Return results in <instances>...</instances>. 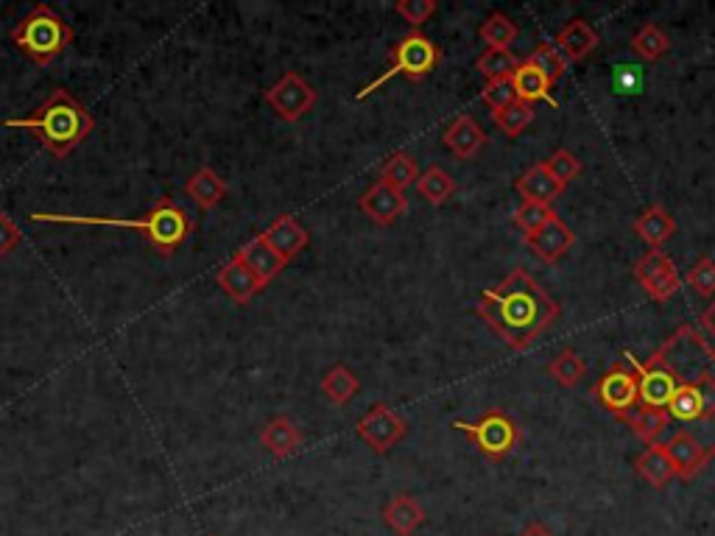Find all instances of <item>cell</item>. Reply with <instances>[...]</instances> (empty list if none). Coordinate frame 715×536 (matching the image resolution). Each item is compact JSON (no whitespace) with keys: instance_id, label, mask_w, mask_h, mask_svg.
<instances>
[{"instance_id":"6da1fadb","label":"cell","mask_w":715,"mask_h":536,"mask_svg":"<svg viewBox=\"0 0 715 536\" xmlns=\"http://www.w3.org/2000/svg\"><path fill=\"white\" fill-rule=\"evenodd\" d=\"M478 316L498 332L511 350H529L531 343L560 319V305L526 269H514L509 277L487 288L478 299Z\"/></svg>"},{"instance_id":"7a4b0ae2","label":"cell","mask_w":715,"mask_h":536,"mask_svg":"<svg viewBox=\"0 0 715 536\" xmlns=\"http://www.w3.org/2000/svg\"><path fill=\"white\" fill-rule=\"evenodd\" d=\"M660 361L671 367L676 378V394L668 403V419L676 423H715V352L693 325H682L668 336Z\"/></svg>"},{"instance_id":"3957f363","label":"cell","mask_w":715,"mask_h":536,"mask_svg":"<svg viewBox=\"0 0 715 536\" xmlns=\"http://www.w3.org/2000/svg\"><path fill=\"white\" fill-rule=\"evenodd\" d=\"M3 127L34 132L56 160H65L73 149L87 143V138L96 129V118L85 103L76 101L71 92L59 87L34 112H29L25 118H7Z\"/></svg>"},{"instance_id":"277c9868","label":"cell","mask_w":715,"mask_h":536,"mask_svg":"<svg viewBox=\"0 0 715 536\" xmlns=\"http://www.w3.org/2000/svg\"><path fill=\"white\" fill-rule=\"evenodd\" d=\"M34 223H67V227H112L132 229L149 238L151 247L163 254H174L187 236L193 223L187 212L174 199H160L145 216L140 218H112V216H71V212H31Z\"/></svg>"},{"instance_id":"5b68a950","label":"cell","mask_w":715,"mask_h":536,"mask_svg":"<svg viewBox=\"0 0 715 536\" xmlns=\"http://www.w3.org/2000/svg\"><path fill=\"white\" fill-rule=\"evenodd\" d=\"M9 40H12L20 54L29 56L34 65L45 67L65 54L67 45L73 43V29L48 7V3H40V7L31 9V12L14 25Z\"/></svg>"},{"instance_id":"8992f818","label":"cell","mask_w":715,"mask_h":536,"mask_svg":"<svg viewBox=\"0 0 715 536\" xmlns=\"http://www.w3.org/2000/svg\"><path fill=\"white\" fill-rule=\"evenodd\" d=\"M440 59H442V51L433 45V40H427L425 34H420V31H411V34H405L403 40L394 45L389 67L380 73L378 79L369 81V85L358 92V101H364V98H369L372 92H378L380 87L389 85L394 76H405V79H414V81L425 79L427 73L436 70Z\"/></svg>"},{"instance_id":"52a82bcc","label":"cell","mask_w":715,"mask_h":536,"mask_svg":"<svg viewBox=\"0 0 715 536\" xmlns=\"http://www.w3.org/2000/svg\"><path fill=\"white\" fill-rule=\"evenodd\" d=\"M453 428L467 434L469 439L475 441V447L489 458V461H503L514 447H518L520 430L514 425L511 416H506L503 411H489L484 414L478 423H464V419H456Z\"/></svg>"},{"instance_id":"ba28073f","label":"cell","mask_w":715,"mask_h":536,"mask_svg":"<svg viewBox=\"0 0 715 536\" xmlns=\"http://www.w3.org/2000/svg\"><path fill=\"white\" fill-rule=\"evenodd\" d=\"M316 101H319L316 90L294 70L285 73L283 79L266 90V103H269L271 112L285 123L302 121V118L316 107Z\"/></svg>"},{"instance_id":"9c48e42d","label":"cell","mask_w":715,"mask_h":536,"mask_svg":"<svg viewBox=\"0 0 715 536\" xmlns=\"http://www.w3.org/2000/svg\"><path fill=\"white\" fill-rule=\"evenodd\" d=\"M358 439L369 447L372 452L383 456L391 447L400 445L405 436V419L383 403H375L367 414L361 416V423L355 428Z\"/></svg>"},{"instance_id":"30bf717a","label":"cell","mask_w":715,"mask_h":536,"mask_svg":"<svg viewBox=\"0 0 715 536\" xmlns=\"http://www.w3.org/2000/svg\"><path fill=\"white\" fill-rule=\"evenodd\" d=\"M595 400L602 408H607L609 414H615L620 419L624 414L635 411V405L640 403V383L638 374L629 372L624 363L609 369L598 383H595Z\"/></svg>"},{"instance_id":"8fae6325","label":"cell","mask_w":715,"mask_h":536,"mask_svg":"<svg viewBox=\"0 0 715 536\" xmlns=\"http://www.w3.org/2000/svg\"><path fill=\"white\" fill-rule=\"evenodd\" d=\"M635 277H638V283L643 285V291L654 302L671 299L682 285L676 265H673V260L668 258L662 249H649V252L638 260V265H635Z\"/></svg>"},{"instance_id":"7c38bea8","label":"cell","mask_w":715,"mask_h":536,"mask_svg":"<svg viewBox=\"0 0 715 536\" xmlns=\"http://www.w3.org/2000/svg\"><path fill=\"white\" fill-rule=\"evenodd\" d=\"M260 236H263V241L269 243L285 263H291L296 254H302L311 247V232H307L305 223L296 216L274 218V221L269 223V229H263Z\"/></svg>"},{"instance_id":"4fadbf2b","label":"cell","mask_w":715,"mask_h":536,"mask_svg":"<svg viewBox=\"0 0 715 536\" xmlns=\"http://www.w3.org/2000/svg\"><path fill=\"white\" fill-rule=\"evenodd\" d=\"M358 205H361V210L367 212L378 227H391V223L405 212L409 199H405L403 190H397V187L386 185V182L378 179L372 187H369L367 194L361 196Z\"/></svg>"},{"instance_id":"5bb4252c","label":"cell","mask_w":715,"mask_h":536,"mask_svg":"<svg viewBox=\"0 0 715 536\" xmlns=\"http://www.w3.org/2000/svg\"><path fill=\"white\" fill-rule=\"evenodd\" d=\"M216 283H218V288H221L224 294L235 302V305H249V302H252L254 296L263 291L260 280L254 277L252 269H249V265L243 263L238 254H235L227 265H221V269H218Z\"/></svg>"},{"instance_id":"9a60e30c","label":"cell","mask_w":715,"mask_h":536,"mask_svg":"<svg viewBox=\"0 0 715 536\" xmlns=\"http://www.w3.org/2000/svg\"><path fill=\"white\" fill-rule=\"evenodd\" d=\"M526 247L542 260V263H556L560 258H565L573 247V229L562 221L560 216H553L540 232L526 238Z\"/></svg>"},{"instance_id":"2e32d148","label":"cell","mask_w":715,"mask_h":536,"mask_svg":"<svg viewBox=\"0 0 715 536\" xmlns=\"http://www.w3.org/2000/svg\"><path fill=\"white\" fill-rule=\"evenodd\" d=\"M665 450L668 456H671V464L673 470H676V475L685 478V481H691V478L707 464L709 458L707 447L698 441V436L687 434V430H680V434L673 436V439L665 445Z\"/></svg>"},{"instance_id":"e0dca14e","label":"cell","mask_w":715,"mask_h":536,"mask_svg":"<svg viewBox=\"0 0 715 536\" xmlns=\"http://www.w3.org/2000/svg\"><path fill=\"white\" fill-rule=\"evenodd\" d=\"M442 143H445L447 151L456 154L458 160H473L475 154L484 149V143H487V134L475 123L473 114H458L456 121L442 132Z\"/></svg>"},{"instance_id":"ac0fdd59","label":"cell","mask_w":715,"mask_h":536,"mask_svg":"<svg viewBox=\"0 0 715 536\" xmlns=\"http://www.w3.org/2000/svg\"><path fill=\"white\" fill-rule=\"evenodd\" d=\"M235 254H238V258H241L243 263L252 269V274L260 280L263 291L269 288V285L274 283L280 274H283L285 265H289L283 258H280V254L274 252V249L269 247V243L263 241V236H258L254 241H249L247 247H241Z\"/></svg>"},{"instance_id":"d6986e66","label":"cell","mask_w":715,"mask_h":536,"mask_svg":"<svg viewBox=\"0 0 715 536\" xmlns=\"http://www.w3.org/2000/svg\"><path fill=\"white\" fill-rule=\"evenodd\" d=\"M260 445L274 458H291L302 450V434L289 416H274L263 430H260Z\"/></svg>"},{"instance_id":"ffe728a7","label":"cell","mask_w":715,"mask_h":536,"mask_svg":"<svg viewBox=\"0 0 715 536\" xmlns=\"http://www.w3.org/2000/svg\"><path fill=\"white\" fill-rule=\"evenodd\" d=\"M383 523L394 530L397 536H411L420 525H425V508L409 497V494H394L383 506Z\"/></svg>"},{"instance_id":"44dd1931","label":"cell","mask_w":715,"mask_h":536,"mask_svg":"<svg viewBox=\"0 0 715 536\" xmlns=\"http://www.w3.org/2000/svg\"><path fill=\"white\" fill-rule=\"evenodd\" d=\"M562 190H565V185H560V182L553 179V174L545 168V163L534 165V168H529L518 179V194L523 196L526 201H537V205H551V201L560 199Z\"/></svg>"},{"instance_id":"7402d4cb","label":"cell","mask_w":715,"mask_h":536,"mask_svg":"<svg viewBox=\"0 0 715 536\" xmlns=\"http://www.w3.org/2000/svg\"><path fill=\"white\" fill-rule=\"evenodd\" d=\"M185 194L196 201L198 210H213V207L221 205L224 196H227V182L218 176V171L198 168L196 174L187 179Z\"/></svg>"},{"instance_id":"603a6c76","label":"cell","mask_w":715,"mask_h":536,"mask_svg":"<svg viewBox=\"0 0 715 536\" xmlns=\"http://www.w3.org/2000/svg\"><path fill=\"white\" fill-rule=\"evenodd\" d=\"M511 85H514V92H518L520 101H545L551 103V107H560V101L551 96V81H548L529 59L520 62V67L514 70V76H511Z\"/></svg>"},{"instance_id":"cb8c5ba5","label":"cell","mask_w":715,"mask_h":536,"mask_svg":"<svg viewBox=\"0 0 715 536\" xmlns=\"http://www.w3.org/2000/svg\"><path fill=\"white\" fill-rule=\"evenodd\" d=\"M635 467H638L640 478H643L649 486L654 489H662L671 483V478L676 475V470H673L671 464V456H668L665 445H649L643 452L638 456V461H635Z\"/></svg>"},{"instance_id":"d4e9b609","label":"cell","mask_w":715,"mask_h":536,"mask_svg":"<svg viewBox=\"0 0 715 536\" xmlns=\"http://www.w3.org/2000/svg\"><path fill=\"white\" fill-rule=\"evenodd\" d=\"M635 232H638V238L646 247L660 249L662 243L676 232V221H673V216H668L660 205H654L635 221Z\"/></svg>"},{"instance_id":"484cf974","label":"cell","mask_w":715,"mask_h":536,"mask_svg":"<svg viewBox=\"0 0 715 536\" xmlns=\"http://www.w3.org/2000/svg\"><path fill=\"white\" fill-rule=\"evenodd\" d=\"M595 45H598V34H595L593 25L584 23V20H573V23H567L565 29H562L560 51L571 62H578L593 54Z\"/></svg>"},{"instance_id":"4316f807","label":"cell","mask_w":715,"mask_h":536,"mask_svg":"<svg viewBox=\"0 0 715 536\" xmlns=\"http://www.w3.org/2000/svg\"><path fill=\"white\" fill-rule=\"evenodd\" d=\"M626 425H629L635 434L640 436V439L646 441V445H657V439H660L662 434H665L668 428V414L660 408H646V405H640V408L629 411V414L620 416Z\"/></svg>"},{"instance_id":"83f0119b","label":"cell","mask_w":715,"mask_h":536,"mask_svg":"<svg viewBox=\"0 0 715 536\" xmlns=\"http://www.w3.org/2000/svg\"><path fill=\"white\" fill-rule=\"evenodd\" d=\"M416 190H420V196L427 201V205L440 207L456 194V182H453V176L447 174L445 168L431 165V168L422 171L420 179H416Z\"/></svg>"},{"instance_id":"f1b7e54d","label":"cell","mask_w":715,"mask_h":536,"mask_svg":"<svg viewBox=\"0 0 715 536\" xmlns=\"http://www.w3.org/2000/svg\"><path fill=\"white\" fill-rule=\"evenodd\" d=\"M358 389H361V380H358V374H355L353 369L344 367V363H336V367L325 374V380H322V392H325V397L331 400L333 405H347L349 400L358 394Z\"/></svg>"},{"instance_id":"f546056e","label":"cell","mask_w":715,"mask_h":536,"mask_svg":"<svg viewBox=\"0 0 715 536\" xmlns=\"http://www.w3.org/2000/svg\"><path fill=\"white\" fill-rule=\"evenodd\" d=\"M416 179H420L416 160L411 157V154H405V151H397V154H391V157L380 165V182L397 187V190H403V194L405 187L416 185Z\"/></svg>"},{"instance_id":"4dcf8cb0","label":"cell","mask_w":715,"mask_h":536,"mask_svg":"<svg viewBox=\"0 0 715 536\" xmlns=\"http://www.w3.org/2000/svg\"><path fill=\"white\" fill-rule=\"evenodd\" d=\"M629 45H631V51L640 56V59L657 62L660 56L668 54V48H671V40H668V34L660 29V25L649 23L631 34Z\"/></svg>"},{"instance_id":"1f68e13d","label":"cell","mask_w":715,"mask_h":536,"mask_svg":"<svg viewBox=\"0 0 715 536\" xmlns=\"http://www.w3.org/2000/svg\"><path fill=\"white\" fill-rule=\"evenodd\" d=\"M548 372H551V378L556 380L560 386L573 389V386H578V383H582V378L587 374V367H584L582 355H578L576 350L565 347V350H560L556 355H553Z\"/></svg>"},{"instance_id":"d6a6232c","label":"cell","mask_w":715,"mask_h":536,"mask_svg":"<svg viewBox=\"0 0 715 536\" xmlns=\"http://www.w3.org/2000/svg\"><path fill=\"white\" fill-rule=\"evenodd\" d=\"M478 34L489 45V51H509V45L518 40V25L511 23V18H506L503 12H495L484 20Z\"/></svg>"},{"instance_id":"836d02e7","label":"cell","mask_w":715,"mask_h":536,"mask_svg":"<svg viewBox=\"0 0 715 536\" xmlns=\"http://www.w3.org/2000/svg\"><path fill=\"white\" fill-rule=\"evenodd\" d=\"M475 67L481 76H487V81L495 79H511L514 70L520 67V59L511 51H484L478 59H475Z\"/></svg>"},{"instance_id":"e575fe53","label":"cell","mask_w":715,"mask_h":536,"mask_svg":"<svg viewBox=\"0 0 715 536\" xmlns=\"http://www.w3.org/2000/svg\"><path fill=\"white\" fill-rule=\"evenodd\" d=\"M529 62L542 73V76H545L548 81H551V85L553 81H560L562 76H565L567 65H571V59L560 51V45H548V43L540 45V48L529 56Z\"/></svg>"},{"instance_id":"d590c367","label":"cell","mask_w":715,"mask_h":536,"mask_svg":"<svg viewBox=\"0 0 715 536\" xmlns=\"http://www.w3.org/2000/svg\"><path fill=\"white\" fill-rule=\"evenodd\" d=\"M534 121V107L526 101H514L509 103L506 109H500V112H495V123L500 127V132L509 134V138H518V134H523V129L529 127V123Z\"/></svg>"},{"instance_id":"8d00e7d4","label":"cell","mask_w":715,"mask_h":536,"mask_svg":"<svg viewBox=\"0 0 715 536\" xmlns=\"http://www.w3.org/2000/svg\"><path fill=\"white\" fill-rule=\"evenodd\" d=\"M553 218L551 205H537V201H523L520 210L514 212V227L523 229V236H534Z\"/></svg>"},{"instance_id":"74e56055","label":"cell","mask_w":715,"mask_h":536,"mask_svg":"<svg viewBox=\"0 0 715 536\" xmlns=\"http://www.w3.org/2000/svg\"><path fill=\"white\" fill-rule=\"evenodd\" d=\"M545 168L551 171L553 179L560 182V185H571V182L582 174V160H578L573 151L560 149V151H553L551 157L545 160Z\"/></svg>"},{"instance_id":"f35d334b","label":"cell","mask_w":715,"mask_h":536,"mask_svg":"<svg viewBox=\"0 0 715 536\" xmlns=\"http://www.w3.org/2000/svg\"><path fill=\"white\" fill-rule=\"evenodd\" d=\"M394 12L416 31L420 25H425L427 20L433 18V12H436V0H397Z\"/></svg>"},{"instance_id":"ab89813d","label":"cell","mask_w":715,"mask_h":536,"mask_svg":"<svg viewBox=\"0 0 715 536\" xmlns=\"http://www.w3.org/2000/svg\"><path fill=\"white\" fill-rule=\"evenodd\" d=\"M481 101L487 103L492 112H500V109H506L509 103L518 101V92H514L511 79H495V81H487V87L481 90Z\"/></svg>"},{"instance_id":"60d3db41","label":"cell","mask_w":715,"mask_h":536,"mask_svg":"<svg viewBox=\"0 0 715 536\" xmlns=\"http://www.w3.org/2000/svg\"><path fill=\"white\" fill-rule=\"evenodd\" d=\"M687 285L696 291L698 296H713L715 294V260L713 258H698V263L687 272Z\"/></svg>"},{"instance_id":"b9f144b4","label":"cell","mask_w":715,"mask_h":536,"mask_svg":"<svg viewBox=\"0 0 715 536\" xmlns=\"http://www.w3.org/2000/svg\"><path fill=\"white\" fill-rule=\"evenodd\" d=\"M20 243H23V229H20V223L12 216L0 210V260L12 254Z\"/></svg>"},{"instance_id":"7bdbcfd3","label":"cell","mask_w":715,"mask_h":536,"mask_svg":"<svg viewBox=\"0 0 715 536\" xmlns=\"http://www.w3.org/2000/svg\"><path fill=\"white\" fill-rule=\"evenodd\" d=\"M698 321H702V327L709 332V336H715V302H709L707 308L702 310Z\"/></svg>"},{"instance_id":"ee69618b","label":"cell","mask_w":715,"mask_h":536,"mask_svg":"<svg viewBox=\"0 0 715 536\" xmlns=\"http://www.w3.org/2000/svg\"><path fill=\"white\" fill-rule=\"evenodd\" d=\"M520 536H553V534H551V530L545 528V525L534 523V525H529V528H526L523 534H520Z\"/></svg>"}]
</instances>
